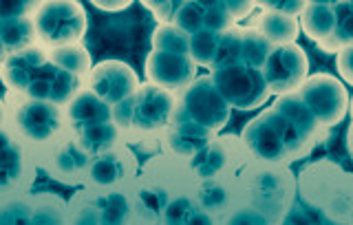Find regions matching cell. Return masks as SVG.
Here are the masks:
<instances>
[{"label": "cell", "instance_id": "1", "mask_svg": "<svg viewBox=\"0 0 353 225\" xmlns=\"http://www.w3.org/2000/svg\"><path fill=\"white\" fill-rule=\"evenodd\" d=\"M3 77L9 88L25 93L27 99L49 102L55 106L71 104L80 93L82 80L53 64L51 55L42 47H31L3 58Z\"/></svg>", "mask_w": 353, "mask_h": 225}, {"label": "cell", "instance_id": "2", "mask_svg": "<svg viewBox=\"0 0 353 225\" xmlns=\"http://www.w3.org/2000/svg\"><path fill=\"white\" fill-rule=\"evenodd\" d=\"M38 47L55 51L77 44L86 33L88 20L80 3H40L33 14Z\"/></svg>", "mask_w": 353, "mask_h": 225}, {"label": "cell", "instance_id": "3", "mask_svg": "<svg viewBox=\"0 0 353 225\" xmlns=\"http://www.w3.org/2000/svg\"><path fill=\"white\" fill-rule=\"evenodd\" d=\"M174 115H176V102L172 97V91H165V88L154 84L139 86V91L130 99L113 108V119L124 117L128 124L141 130L159 128Z\"/></svg>", "mask_w": 353, "mask_h": 225}, {"label": "cell", "instance_id": "4", "mask_svg": "<svg viewBox=\"0 0 353 225\" xmlns=\"http://www.w3.org/2000/svg\"><path fill=\"white\" fill-rule=\"evenodd\" d=\"M212 82L216 86V91L221 93V97H223L230 106H236V108L259 106L270 93L263 73L243 64L216 69Z\"/></svg>", "mask_w": 353, "mask_h": 225}, {"label": "cell", "instance_id": "5", "mask_svg": "<svg viewBox=\"0 0 353 225\" xmlns=\"http://www.w3.org/2000/svg\"><path fill=\"white\" fill-rule=\"evenodd\" d=\"M228 102L221 93L216 91V86L212 82V77L192 84L188 88V93L183 95L181 104L176 106V115L179 119H190L199 126H203L208 130L221 128L225 124L228 117Z\"/></svg>", "mask_w": 353, "mask_h": 225}, {"label": "cell", "instance_id": "6", "mask_svg": "<svg viewBox=\"0 0 353 225\" xmlns=\"http://www.w3.org/2000/svg\"><path fill=\"white\" fill-rule=\"evenodd\" d=\"M86 88L108 106H119L139 91V77L126 62L106 60L93 66L86 77Z\"/></svg>", "mask_w": 353, "mask_h": 225}, {"label": "cell", "instance_id": "7", "mask_svg": "<svg viewBox=\"0 0 353 225\" xmlns=\"http://www.w3.org/2000/svg\"><path fill=\"white\" fill-rule=\"evenodd\" d=\"M298 97L312 110L318 124H338L347 112L345 86L331 75H314L298 88Z\"/></svg>", "mask_w": 353, "mask_h": 225}, {"label": "cell", "instance_id": "8", "mask_svg": "<svg viewBox=\"0 0 353 225\" xmlns=\"http://www.w3.org/2000/svg\"><path fill=\"white\" fill-rule=\"evenodd\" d=\"M261 73L272 93H290L303 82L307 73V55L296 44L274 47Z\"/></svg>", "mask_w": 353, "mask_h": 225}, {"label": "cell", "instance_id": "9", "mask_svg": "<svg viewBox=\"0 0 353 225\" xmlns=\"http://www.w3.org/2000/svg\"><path fill=\"white\" fill-rule=\"evenodd\" d=\"M196 73V62L190 55L168 53V51H154L146 60V77L148 84L161 86L165 91L179 88L188 84Z\"/></svg>", "mask_w": 353, "mask_h": 225}, {"label": "cell", "instance_id": "10", "mask_svg": "<svg viewBox=\"0 0 353 225\" xmlns=\"http://www.w3.org/2000/svg\"><path fill=\"white\" fill-rule=\"evenodd\" d=\"M62 119L64 117L60 106L27 99L16 108V133H22L27 139L44 141L58 133Z\"/></svg>", "mask_w": 353, "mask_h": 225}, {"label": "cell", "instance_id": "11", "mask_svg": "<svg viewBox=\"0 0 353 225\" xmlns=\"http://www.w3.org/2000/svg\"><path fill=\"white\" fill-rule=\"evenodd\" d=\"M66 112H69V124L75 133L113 121V106L102 102V99L88 91V88H84V91H80L71 99Z\"/></svg>", "mask_w": 353, "mask_h": 225}, {"label": "cell", "instance_id": "12", "mask_svg": "<svg viewBox=\"0 0 353 225\" xmlns=\"http://www.w3.org/2000/svg\"><path fill=\"white\" fill-rule=\"evenodd\" d=\"M303 27L307 36H312L329 51V44L336 33V5L334 3H305Z\"/></svg>", "mask_w": 353, "mask_h": 225}, {"label": "cell", "instance_id": "13", "mask_svg": "<svg viewBox=\"0 0 353 225\" xmlns=\"http://www.w3.org/2000/svg\"><path fill=\"white\" fill-rule=\"evenodd\" d=\"M3 58L5 55H14L25 49L38 47V33L33 25V16L27 18H5L3 20Z\"/></svg>", "mask_w": 353, "mask_h": 225}, {"label": "cell", "instance_id": "14", "mask_svg": "<svg viewBox=\"0 0 353 225\" xmlns=\"http://www.w3.org/2000/svg\"><path fill=\"white\" fill-rule=\"evenodd\" d=\"M298 20L290 14H281V11L274 9H265V14L261 16V25H259V33L268 40L272 47L274 44H281L285 47V42H294L298 36Z\"/></svg>", "mask_w": 353, "mask_h": 225}, {"label": "cell", "instance_id": "15", "mask_svg": "<svg viewBox=\"0 0 353 225\" xmlns=\"http://www.w3.org/2000/svg\"><path fill=\"white\" fill-rule=\"evenodd\" d=\"M53 64H58L62 71L71 73L75 77H80L82 82H86V77L91 75L93 64H91V55L82 47V44H71V47H62L49 51Z\"/></svg>", "mask_w": 353, "mask_h": 225}, {"label": "cell", "instance_id": "16", "mask_svg": "<svg viewBox=\"0 0 353 225\" xmlns=\"http://www.w3.org/2000/svg\"><path fill=\"white\" fill-rule=\"evenodd\" d=\"M190 38L183 29H179L170 22V25H161L152 33V47L154 51H168L179 55H190Z\"/></svg>", "mask_w": 353, "mask_h": 225}, {"label": "cell", "instance_id": "17", "mask_svg": "<svg viewBox=\"0 0 353 225\" xmlns=\"http://www.w3.org/2000/svg\"><path fill=\"white\" fill-rule=\"evenodd\" d=\"M219 42H221V33L214 31H199L190 38V58L201 64V66H210L216 60V53H219Z\"/></svg>", "mask_w": 353, "mask_h": 225}, {"label": "cell", "instance_id": "18", "mask_svg": "<svg viewBox=\"0 0 353 225\" xmlns=\"http://www.w3.org/2000/svg\"><path fill=\"white\" fill-rule=\"evenodd\" d=\"M146 9H152V16L161 20L163 25H170V20L176 18V11H179V5L174 3H141Z\"/></svg>", "mask_w": 353, "mask_h": 225}, {"label": "cell", "instance_id": "19", "mask_svg": "<svg viewBox=\"0 0 353 225\" xmlns=\"http://www.w3.org/2000/svg\"><path fill=\"white\" fill-rule=\"evenodd\" d=\"M338 66H340V73L345 75L349 82H353V47L340 49V53H338Z\"/></svg>", "mask_w": 353, "mask_h": 225}, {"label": "cell", "instance_id": "20", "mask_svg": "<svg viewBox=\"0 0 353 225\" xmlns=\"http://www.w3.org/2000/svg\"><path fill=\"white\" fill-rule=\"evenodd\" d=\"M91 5H93L95 9H99V11H124V9H128V7H130L128 0H121V3H113V0H106V3H99V0H93Z\"/></svg>", "mask_w": 353, "mask_h": 225}, {"label": "cell", "instance_id": "21", "mask_svg": "<svg viewBox=\"0 0 353 225\" xmlns=\"http://www.w3.org/2000/svg\"><path fill=\"white\" fill-rule=\"evenodd\" d=\"M351 150H353V126H351Z\"/></svg>", "mask_w": 353, "mask_h": 225}]
</instances>
